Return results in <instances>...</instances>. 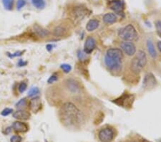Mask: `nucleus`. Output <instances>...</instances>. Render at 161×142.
<instances>
[{"label": "nucleus", "mask_w": 161, "mask_h": 142, "mask_svg": "<svg viewBox=\"0 0 161 142\" xmlns=\"http://www.w3.org/2000/svg\"><path fill=\"white\" fill-rule=\"evenodd\" d=\"M59 117L62 123L68 128L79 126L84 119L81 111L72 102H66L62 106L59 111Z\"/></svg>", "instance_id": "1"}, {"label": "nucleus", "mask_w": 161, "mask_h": 142, "mask_svg": "<svg viewBox=\"0 0 161 142\" xmlns=\"http://www.w3.org/2000/svg\"><path fill=\"white\" fill-rule=\"evenodd\" d=\"M123 53L119 48H110L105 55V63L112 71H119L122 68Z\"/></svg>", "instance_id": "2"}, {"label": "nucleus", "mask_w": 161, "mask_h": 142, "mask_svg": "<svg viewBox=\"0 0 161 142\" xmlns=\"http://www.w3.org/2000/svg\"><path fill=\"white\" fill-rule=\"evenodd\" d=\"M118 35L124 41L132 42L138 38V33L136 28L130 24L119 29Z\"/></svg>", "instance_id": "3"}, {"label": "nucleus", "mask_w": 161, "mask_h": 142, "mask_svg": "<svg viewBox=\"0 0 161 142\" xmlns=\"http://www.w3.org/2000/svg\"><path fill=\"white\" fill-rule=\"evenodd\" d=\"M115 137V130L111 127L103 128L98 133V139L101 142H112Z\"/></svg>", "instance_id": "4"}, {"label": "nucleus", "mask_w": 161, "mask_h": 142, "mask_svg": "<svg viewBox=\"0 0 161 142\" xmlns=\"http://www.w3.org/2000/svg\"><path fill=\"white\" fill-rule=\"evenodd\" d=\"M134 99V95L132 94L125 93L122 95H121L120 98L115 99L113 102L116 103L117 105H118L119 106L124 107L125 109H130L132 107Z\"/></svg>", "instance_id": "5"}, {"label": "nucleus", "mask_w": 161, "mask_h": 142, "mask_svg": "<svg viewBox=\"0 0 161 142\" xmlns=\"http://www.w3.org/2000/svg\"><path fill=\"white\" fill-rule=\"evenodd\" d=\"M65 87L67 91L72 95H78L81 91V88L78 82L74 79H68L65 81Z\"/></svg>", "instance_id": "6"}, {"label": "nucleus", "mask_w": 161, "mask_h": 142, "mask_svg": "<svg viewBox=\"0 0 161 142\" xmlns=\"http://www.w3.org/2000/svg\"><path fill=\"white\" fill-rule=\"evenodd\" d=\"M108 7L115 12L122 15L125 9L124 2L122 0H111L108 2Z\"/></svg>", "instance_id": "7"}, {"label": "nucleus", "mask_w": 161, "mask_h": 142, "mask_svg": "<svg viewBox=\"0 0 161 142\" xmlns=\"http://www.w3.org/2000/svg\"><path fill=\"white\" fill-rule=\"evenodd\" d=\"M121 48L128 56H133L136 53V47L132 42L124 41L121 43Z\"/></svg>", "instance_id": "8"}, {"label": "nucleus", "mask_w": 161, "mask_h": 142, "mask_svg": "<svg viewBox=\"0 0 161 142\" xmlns=\"http://www.w3.org/2000/svg\"><path fill=\"white\" fill-rule=\"evenodd\" d=\"M156 79L152 73H148L144 77V79H143V85L144 88L148 90L152 89L156 86Z\"/></svg>", "instance_id": "9"}, {"label": "nucleus", "mask_w": 161, "mask_h": 142, "mask_svg": "<svg viewBox=\"0 0 161 142\" xmlns=\"http://www.w3.org/2000/svg\"><path fill=\"white\" fill-rule=\"evenodd\" d=\"M96 47V41L91 36H89L86 39L84 45V52L86 54H90Z\"/></svg>", "instance_id": "10"}, {"label": "nucleus", "mask_w": 161, "mask_h": 142, "mask_svg": "<svg viewBox=\"0 0 161 142\" xmlns=\"http://www.w3.org/2000/svg\"><path fill=\"white\" fill-rule=\"evenodd\" d=\"M87 15V9H85L82 7H77L72 13L73 20L79 21L82 20L83 18Z\"/></svg>", "instance_id": "11"}, {"label": "nucleus", "mask_w": 161, "mask_h": 142, "mask_svg": "<svg viewBox=\"0 0 161 142\" xmlns=\"http://www.w3.org/2000/svg\"><path fill=\"white\" fill-rule=\"evenodd\" d=\"M29 109L34 113L39 111L42 107L41 99L39 97H34L29 101Z\"/></svg>", "instance_id": "12"}, {"label": "nucleus", "mask_w": 161, "mask_h": 142, "mask_svg": "<svg viewBox=\"0 0 161 142\" xmlns=\"http://www.w3.org/2000/svg\"><path fill=\"white\" fill-rule=\"evenodd\" d=\"M30 116L31 115L29 112L25 110H17L13 113V117L15 119L21 120V121H27L29 119Z\"/></svg>", "instance_id": "13"}, {"label": "nucleus", "mask_w": 161, "mask_h": 142, "mask_svg": "<svg viewBox=\"0 0 161 142\" xmlns=\"http://www.w3.org/2000/svg\"><path fill=\"white\" fill-rule=\"evenodd\" d=\"M14 131L17 133H25L28 131L29 128L25 123L21 121H15L12 124Z\"/></svg>", "instance_id": "14"}, {"label": "nucleus", "mask_w": 161, "mask_h": 142, "mask_svg": "<svg viewBox=\"0 0 161 142\" xmlns=\"http://www.w3.org/2000/svg\"><path fill=\"white\" fill-rule=\"evenodd\" d=\"M136 61L138 62L139 66L141 69L143 68L147 64V57L146 54L144 51L143 50H139L137 54L136 57Z\"/></svg>", "instance_id": "15"}, {"label": "nucleus", "mask_w": 161, "mask_h": 142, "mask_svg": "<svg viewBox=\"0 0 161 142\" xmlns=\"http://www.w3.org/2000/svg\"><path fill=\"white\" fill-rule=\"evenodd\" d=\"M33 30L34 33H35V35L38 36L39 37H48L49 35L48 30H47V29H44L43 27H42L40 26L37 25H34Z\"/></svg>", "instance_id": "16"}, {"label": "nucleus", "mask_w": 161, "mask_h": 142, "mask_svg": "<svg viewBox=\"0 0 161 142\" xmlns=\"http://www.w3.org/2000/svg\"><path fill=\"white\" fill-rule=\"evenodd\" d=\"M67 29L65 26H57L53 30V35L56 37H62L67 35Z\"/></svg>", "instance_id": "17"}, {"label": "nucleus", "mask_w": 161, "mask_h": 142, "mask_svg": "<svg viewBox=\"0 0 161 142\" xmlns=\"http://www.w3.org/2000/svg\"><path fill=\"white\" fill-rule=\"evenodd\" d=\"M99 27V21L97 19H90L86 25V29L88 32H92L95 30Z\"/></svg>", "instance_id": "18"}, {"label": "nucleus", "mask_w": 161, "mask_h": 142, "mask_svg": "<svg viewBox=\"0 0 161 142\" xmlns=\"http://www.w3.org/2000/svg\"><path fill=\"white\" fill-rule=\"evenodd\" d=\"M118 18L114 13H107L103 16V21L106 24H112L117 21Z\"/></svg>", "instance_id": "19"}, {"label": "nucleus", "mask_w": 161, "mask_h": 142, "mask_svg": "<svg viewBox=\"0 0 161 142\" xmlns=\"http://www.w3.org/2000/svg\"><path fill=\"white\" fill-rule=\"evenodd\" d=\"M147 48H148V51L151 57L153 58H156L157 57V53L156 48H155V46L152 42L148 41V43H147Z\"/></svg>", "instance_id": "20"}, {"label": "nucleus", "mask_w": 161, "mask_h": 142, "mask_svg": "<svg viewBox=\"0 0 161 142\" xmlns=\"http://www.w3.org/2000/svg\"><path fill=\"white\" fill-rule=\"evenodd\" d=\"M32 2L34 7L38 9H42L45 7V0H32Z\"/></svg>", "instance_id": "21"}, {"label": "nucleus", "mask_w": 161, "mask_h": 142, "mask_svg": "<svg viewBox=\"0 0 161 142\" xmlns=\"http://www.w3.org/2000/svg\"><path fill=\"white\" fill-rule=\"evenodd\" d=\"M4 7L7 10H12L13 9L15 0H2Z\"/></svg>", "instance_id": "22"}, {"label": "nucleus", "mask_w": 161, "mask_h": 142, "mask_svg": "<svg viewBox=\"0 0 161 142\" xmlns=\"http://www.w3.org/2000/svg\"><path fill=\"white\" fill-rule=\"evenodd\" d=\"M27 101L26 99H22L20 101L17 102V103L16 104V107L18 110H24L27 107Z\"/></svg>", "instance_id": "23"}, {"label": "nucleus", "mask_w": 161, "mask_h": 142, "mask_svg": "<svg viewBox=\"0 0 161 142\" xmlns=\"http://www.w3.org/2000/svg\"><path fill=\"white\" fill-rule=\"evenodd\" d=\"M39 90L38 88H36V87L32 88L29 90L28 92V96L29 97L35 96V95L39 94Z\"/></svg>", "instance_id": "24"}, {"label": "nucleus", "mask_w": 161, "mask_h": 142, "mask_svg": "<svg viewBox=\"0 0 161 142\" xmlns=\"http://www.w3.org/2000/svg\"><path fill=\"white\" fill-rule=\"evenodd\" d=\"M27 88V83H25V82H22V83L19 85V86H18V90H19V93H22L26 91Z\"/></svg>", "instance_id": "25"}, {"label": "nucleus", "mask_w": 161, "mask_h": 142, "mask_svg": "<svg viewBox=\"0 0 161 142\" xmlns=\"http://www.w3.org/2000/svg\"><path fill=\"white\" fill-rule=\"evenodd\" d=\"M61 68L63 70V71L65 72V73H69V72H70V71L72 70V67L68 64H63V65H61Z\"/></svg>", "instance_id": "26"}, {"label": "nucleus", "mask_w": 161, "mask_h": 142, "mask_svg": "<svg viewBox=\"0 0 161 142\" xmlns=\"http://www.w3.org/2000/svg\"><path fill=\"white\" fill-rule=\"evenodd\" d=\"M13 110L12 109H8V108H7V109H4L2 111L1 114L2 116H7L9 115L11 113H12Z\"/></svg>", "instance_id": "27"}, {"label": "nucleus", "mask_w": 161, "mask_h": 142, "mask_svg": "<svg viewBox=\"0 0 161 142\" xmlns=\"http://www.w3.org/2000/svg\"><path fill=\"white\" fill-rule=\"evenodd\" d=\"M26 5L25 0H18L17 1V9L20 10L23 7H25Z\"/></svg>", "instance_id": "28"}, {"label": "nucleus", "mask_w": 161, "mask_h": 142, "mask_svg": "<svg viewBox=\"0 0 161 142\" xmlns=\"http://www.w3.org/2000/svg\"><path fill=\"white\" fill-rule=\"evenodd\" d=\"M22 137L19 135H15L11 138V142H22Z\"/></svg>", "instance_id": "29"}, {"label": "nucleus", "mask_w": 161, "mask_h": 142, "mask_svg": "<svg viewBox=\"0 0 161 142\" xmlns=\"http://www.w3.org/2000/svg\"><path fill=\"white\" fill-rule=\"evenodd\" d=\"M156 29L157 32L159 35H161V21H157L156 23Z\"/></svg>", "instance_id": "30"}, {"label": "nucleus", "mask_w": 161, "mask_h": 142, "mask_svg": "<svg viewBox=\"0 0 161 142\" xmlns=\"http://www.w3.org/2000/svg\"><path fill=\"white\" fill-rule=\"evenodd\" d=\"M57 78H57V76H56V75H52V76L49 78V80H48V83H54V82H55V81H57Z\"/></svg>", "instance_id": "31"}, {"label": "nucleus", "mask_w": 161, "mask_h": 142, "mask_svg": "<svg viewBox=\"0 0 161 142\" xmlns=\"http://www.w3.org/2000/svg\"><path fill=\"white\" fill-rule=\"evenodd\" d=\"M125 142H150L148 141H147L146 139H133V140H128V141H126Z\"/></svg>", "instance_id": "32"}, {"label": "nucleus", "mask_w": 161, "mask_h": 142, "mask_svg": "<svg viewBox=\"0 0 161 142\" xmlns=\"http://www.w3.org/2000/svg\"><path fill=\"white\" fill-rule=\"evenodd\" d=\"M157 47H158L159 51L161 53V41L158 42V43H157Z\"/></svg>", "instance_id": "33"}, {"label": "nucleus", "mask_w": 161, "mask_h": 142, "mask_svg": "<svg viewBox=\"0 0 161 142\" xmlns=\"http://www.w3.org/2000/svg\"><path fill=\"white\" fill-rule=\"evenodd\" d=\"M159 142H161V140H160V141H159Z\"/></svg>", "instance_id": "34"}]
</instances>
